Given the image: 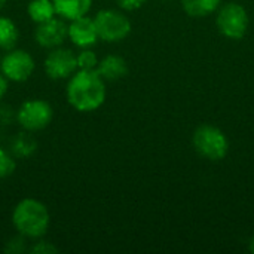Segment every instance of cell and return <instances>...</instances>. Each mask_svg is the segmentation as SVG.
I'll return each instance as SVG.
<instances>
[{
	"label": "cell",
	"mask_w": 254,
	"mask_h": 254,
	"mask_svg": "<svg viewBox=\"0 0 254 254\" xmlns=\"http://www.w3.org/2000/svg\"><path fill=\"white\" fill-rule=\"evenodd\" d=\"M54 118L52 106L42 98H31L21 104L16 112L18 124L28 132L45 129Z\"/></svg>",
	"instance_id": "obj_6"
},
{
	"label": "cell",
	"mask_w": 254,
	"mask_h": 254,
	"mask_svg": "<svg viewBox=\"0 0 254 254\" xmlns=\"http://www.w3.org/2000/svg\"><path fill=\"white\" fill-rule=\"evenodd\" d=\"M146 1L147 0H116L119 7H122L124 10H135L141 7Z\"/></svg>",
	"instance_id": "obj_21"
},
{
	"label": "cell",
	"mask_w": 254,
	"mask_h": 254,
	"mask_svg": "<svg viewBox=\"0 0 254 254\" xmlns=\"http://www.w3.org/2000/svg\"><path fill=\"white\" fill-rule=\"evenodd\" d=\"M27 250L25 247V237H22L21 234H18V237L10 238L6 246H4V253L9 254H19L24 253Z\"/></svg>",
	"instance_id": "obj_19"
},
{
	"label": "cell",
	"mask_w": 254,
	"mask_h": 254,
	"mask_svg": "<svg viewBox=\"0 0 254 254\" xmlns=\"http://www.w3.org/2000/svg\"><path fill=\"white\" fill-rule=\"evenodd\" d=\"M98 39L107 43H115L127 39L131 33L129 18L116 9H101L94 16Z\"/></svg>",
	"instance_id": "obj_4"
},
{
	"label": "cell",
	"mask_w": 254,
	"mask_h": 254,
	"mask_svg": "<svg viewBox=\"0 0 254 254\" xmlns=\"http://www.w3.org/2000/svg\"><path fill=\"white\" fill-rule=\"evenodd\" d=\"M36 68L33 57L24 49L7 51L0 61V73L12 82H25Z\"/></svg>",
	"instance_id": "obj_7"
},
{
	"label": "cell",
	"mask_w": 254,
	"mask_h": 254,
	"mask_svg": "<svg viewBox=\"0 0 254 254\" xmlns=\"http://www.w3.org/2000/svg\"><path fill=\"white\" fill-rule=\"evenodd\" d=\"M65 95L68 104L77 112H95L106 101V80L97 70H77L68 77Z\"/></svg>",
	"instance_id": "obj_1"
},
{
	"label": "cell",
	"mask_w": 254,
	"mask_h": 254,
	"mask_svg": "<svg viewBox=\"0 0 254 254\" xmlns=\"http://www.w3.org/2000/svg\"><path fill=\"white\" fill-rule=\"evenodd\" d=\"M51 223V214L48 207L34 198L21 199L12 211V225L18 234L25 238H42Z\"/></svg>",
	"instance_id": "obj_2"
},
{
	"label": "cell",
	"mask_w": 254,
	"mask_h": 254,
	"mask_svg": "<svg viewBox=\"0 0 254 254\" xmlns=\"http://www.w3.org/2000/svg\"><path fill=\"white\" fill-rule=\"evenodd\" d=\"M195 150L205 159L222 161L229 152V141L225 132L213 125H201L192 135Z\"/></svg>",
	"instance_id": "obj_3"
},
{
	"label": "cell",
	"mask_w": 254,
	"mask_h": 254,
	"mask_svg": "<svg viewBox=\"0 0 254 254\" xmlns=\"http://www.w3.org/2000/svg\"><path fill=\"white\" fill-rule=\"evenodd\" d=\"M15 168H16V162L13 156L7 150L0 147V180L12 176Z\"/></svg>",
	"instance_id": "obj_18"
},
{
	"label": "cell",
	"mask_w": 254,
	"mask_h": 254,
	"mask_svg": "<svg viewBox=\"0 0 254 254\" xmlns=\"http://www.w3.org/2000/svg\"><path fill=\"white\" fill-rule=\"evenodd\" d=\"M52 3L57 15L65 21L88 15L92 6V0H52Z\"/></svg>",
	"instance_id": "obj_12"
},
{
	"label": "cell",
	"mask_w": 254,
	"mask_h": 254,
	"mask_svg": "<svg viewBox=\"0 0 254 254\" xmlns=\"http://www.w3.org/2000/svg\"><path fill=\"white\" fill-rule=\"evenodd\" d=\"M250 252L252 253H254V237L250 240Z\"/></svg>",
	"instance_id": "obj_23"
},
{
	"label": "cell",
	"mask_w": 254,
	"mask_h": 254,
	"mask_svg": "<svg viewBox=\"0 0 254 254\" xmlns=\"http://www.w3.org/2000/svg\"><path fill=\"white\" fill-rule=\"evenodd\" d=\"M182 4L189 16L202 18L216 12L220 7L222 0H182Z\"/></svg>",
	"instance_id": "obj_13"
},
{
	"label": "cell",
	"mask_w": 254,
	"mask_h": 254,
	"mask_svg": "<svg viewBox=\"0 0 254 254\" xmlns=\"http://www.w3.org/2000/svg\"><path fill=\"white\" fill-rule=\"evenodd\" d=\"M7 79L0 73V100L6 95V92H7Z\"/></svg>",
	"instance_id": "obj_22"
},
{
	"label": "cell",
	"mask_w": 254,
	"mask_h": 254,
	"mask_svg": "<svg viewBox=\"0 0 254 254\" xmlns=\"http://www.w3.org/2000/svg\"><path fill=\"white\" fill-rule=\"evenodd\" d=\"M37 149V141L27 132L18 134L12 141V152L18 158H28Z\"/></svg>",
	"instance_id": "obj_16"
},
{
	"label": "cell",
	"mask_w": 254,
	"mask_h": 254,
	"mask_svg": "<svg viewBox=\"0 0 254 254\" xmlns=\"http://www.w3.org/2000/svg\"><path fill=\"white\" fill-rule=\"evenodd\" d=\"M30 19L36 24L45 22L57 15L52 0H31L27 7Z\"/></svg>",
	"instance_id": "obj_15"
},
{
	"label": "cell",
	"mask_w": 254,
	"mask_h": 254,
	"mask_svg": "<svg viewBox=\"0 0 254 254\" xmlns=\"http://www.w3.org/2000/svg\"><path fill=\"white\" fill-rule=\"evenodd\" d=\"M67 37L77 48L83 49V48L94 46L100 40L97 28H95L94 18H89V16L85 15V16H80V18H76V19L70 21Z\"/></svg>",
	"instance_id": "obj_10"
},
{
	"label": "cell",
	"mask_w": 254,
	"mask_h": 254,
	"mask_svg": "<svg viewBox=\"0 0 254 254\" xmlns=\"http://www.w3.org/2000/svg\"><path fill=\"white\" fill-rule=\"evenodd\" d=\"M28 252L33 254H54L58 253V247H55L52 243L49 241H39L36 244H33Z\"/></svg>",
	"instance_id": "obj_20"
},
{
	"label": "cell",
	"mask_w": 254,
	"mask_h": 254,
	"mask_svg": "<svg viewBox=\"0 0 254 254\" xmlns=\"http://www.w3.org/2000/svg\"><path fill=\"white\" fill-rule=\"evenodd\" d=\"M95 70L100 73V76L104 80L113 82V80H119L128 74V64L125 61V58H122L119 55H107L101 61H98V65Z\"/></svg>",
	"instance_id": "obj_11"
},
{
	"label": "cell",
	"mask_w": 254,
	"mask_h": 254,
	"mask_svg": "<svg viewBox=\"0 0 254 254\" xmlns=\"http://www.w3.org/2000/svg\"><path fill=\"white\" fill-rule=\"evenodd\" d=\"M216 24L219 31L232 40H240L249 30V13L240 3H226L217 10Z\"/></svg>",
	"instance_id": "obj_5"
},
{
	"label": "cell",
	"mask_w": 254,
	"mask_h": 254,
	"mask_svg": "<svg viewBox=\"0 0 254 254\" xmlns=\"http://www.w3.org/2000/svg\"><path fill=\"white\" fill-rule=\"evenodd\" d=\"M19 39V31L16 24L7 18L0 16V51H10L16 46Z\"/></svg>",
	"instance_id": "obj_14"
},
{
	"label": "cell",
	"mask_w": 254,
	"mask_h": 254,
	"mask_svg": "<svg viewBox=\"0 0 254 254\" xmlns=\"http://www.w3.org/2000/svg\"><path fill=\"white\" fill-rule=\"evenodd\" d=\"M6 3H7V0H0V10L6 6Z\"/></svg>",
	"instance_id": "obj_24"
},
{
	"label": "cell",
	"mask_w": 254,
	"mask_h": 254,
	"mask_svg": "<svg viewBox=\"0 0 254 254\" xmlns=\"http://www.w3.org/2000/svg\"><path fill=\"white\" fill-rule=\"evenodd\" d=\"M68 33V25L63 18H51L45 22L37 24L34 30V40L39 46L46 49H54L61 46Z\"/></svg>",
	"instance_id": "obj_9"
},
{
	"label": "cell",
	"mask_w": 254,
	"mask_h": 254,
	"mask_svg": "<svg viewBox=\"0 0 254 254\" xmlns=\"http://www.w3.org/2000/svg\"><path fill=\"white\" fill-rule=\"evenodd\" d=\"M76 58H77V70H95L98 65V57L89 48H83L76 55Z\"/></svg>",
	"instance_id": "obj_17"
},
{
	"label": "cell",
	"mask_w": 254,
	"mask_h": 254,
	"mask_svg": "<svg viewBox=\"0 0 254 254\" xmlns=\"http://www.w3.org/2000/svg\"><path fill=\"white\" fill-rule=\"evenodd\" d=\"M0 61H1V57H0Z\"/></svg>",
	"instance_id": "obj_25"
},
{
	"label": "cell",
	"mask_w": 254,
	"mask_h": 254,
	"mask_svg": "<svg viewBox=\"0 0 254 254\" xmlns=\"http://www.w3.org/2000/svg\"><path fill=\"white\" fill-rule=\"evenodd\" d=\"M43 67L46 76L54 80L68 79L77 71V58L71 49L58 46L46 55Z\"/></svg>",
	"instance_id": "obj_8"
}]
</instances>
